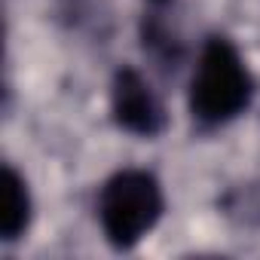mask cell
<instances>
[{"label": "cell", "instance_id": "1", "mask_svg": "<svg viewBox=\"0 0 260 260\" xmlns=\"http://www.w3.org/2000/svg\"><path fill=\"white\" fill-rule=\"evenodd\" d=\"M254 89H257L254 77L239 46L223 34H211L202 43L196 71L190 77V95H187L190 116L202 132L223 128L251 107Z\"/></svg>", "mask_w": 260, "mask_h": 260}, {"label": "cell", "instance_id": "2", "mask_svg": "<svg viewBox=\"0 0 260 260\" xmlns=\"http://www.w3.org/2000/svg\"><path fill=\"white\" fill-rule=\"evenodd\" d=\"M98 223L113 251H132L144 242L166 214V193L153 172L122 169L98 190Z\"/></svg>", "mask_w": 260, "mask_h": 260}, {"label": "cell", "instance_id": "3", "mask_svg": "<svg viewBox=\"0 0 260 260\" xmlns=\"http://www.w3.org/2000/svg\"><path fill=\"white\" fill-rule=\"evenodd\" d=\"M110 116L116 128L135 138H159L169 128V113L141 71L122 64L110 80Z\"/></svg>", "mask_w": 260, "mask_h": 260}, {"label": "cell", "instance_id": "4", "mask_svg": "<svg viewBox=\"0 0 260 260\" xmlns=\"http://www.w3.org/2000/svg\"><path fill=\"white\" fill-rule=\"evenodd\" d=\"M4 214H0V239L4 242H19L34 217V199L28 190V181L16 172V166H4Z\"/></svg>", "mask_w": 260, "mask_h": 260}, {"label": "cell", "instance_id": "5", "mask_svg": "<svg viewBox=\"0 0 260 260\" xmlns=\"http://www.w3.org/2000/svg\"><path fill=\"white\" fill-rule=\"evenodd\" d=\"M141 40H144V49L162 64V68H175L184 55V46L178 40V34L159 19V16H150L141 22Z\"/></svg>", "mask_w": 260, "mask_h": 260}, {"label": "cell", "instance_id": "6", "mask_svg": "<svg viewBox=\"0 0 260 260\" xmlns=\"http://www.w3.org/2000/svg\"><path fill=\"white\" fill-rule=\"evenodd\" d=\"M150 4H166V0H150Z\"/></svg>", "mask_w": 260, "mask_h": 260}]
</instances>
